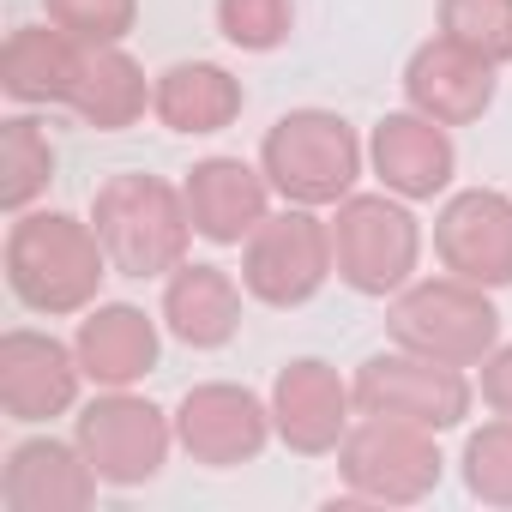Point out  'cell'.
Instances as JSON below:
<instances>
[{
    "label": "cell",
    "instance_id": "cell-1",
    "mask_svg": "<svg viewBox=\"0 0 512 512\" xmlns=\"http://www.w3.org/2000/svg\"><path fill=\"white\" fill-rule=\"evenodd\" d=\"M103 241L97 229L61 217V211H37L7 229V284L25 308L37 314H79L97 284H103Z\"/></svg>",
    "mask_w": 512,
    "mask_h": 512
},
{
    "label": "cell",
    "instance_id": "cell-2",
    "mask_svg": "<svg viewBox=\"0 0 512 512\" xmlns=\"http://www.w3.org/2000/svg\"><path fill=\"white\" fill-rule=\"evenodd\" d=\"M91 223L97 241L109 253V266L127 278H163L181 266L193 217H187V193H175L157 175H115L97 187L91 199Z\"/></svg>",
    "mask_w": 512,
    "mask_h": 512
},
{
    "label": "cell",
    "instance_id": "cell-3",
    "mask_svg": "<svg viewBox=\"0 0 512 512\" xmlns=\"http://www.w3.org/2000/svg\"><path fill=\"white\" fill-rule=\"evenodd\" d=\"M260 163H266V181L290 205H338V199H350V187L362 175V145L344 115L296 109L266 133Z\"/></svg>",
    "mask_w": 512,
    "mask_h": 512
},
{
    "label": "cell",
    "instance_id": "cell-4",
    "mask_svg": "<svg viewBox=\"0 0 512 512\" xmlns=\"http://www.w3.org/2000/svg\"><path fill=\"white\" fill-rule=\"evenodd\" d=\"M386 332L416 350V356H434V362H452V368H476L488 362L494 338H500V314L482 302L476 284L464 278H440V284H416L392 302L386 314Z\"/></svg>",
    "mask_w": 512,
    "mask_h": 512
},
{
    "label": "cell",
    "instance_id": "cell-5",
    "mask_svg": "<svg viewBox=\"0 0 512 512\" xmlns=\"http://www.w3.org/2000/svg\"><path fill=\"white\" fill-rule=\"evenodd\" d=\"M416 253H422V235H416V217L398 199L356 193V199L338 205V217H332V266L356 296L404 290L410 272H416Z\"/></svg>",
    "mask_w": 512,
    "mask_h": 512
},
{
    "label": "cell",
    "instance_id": "cell-6",
    "mask_svg": "<svg viewBox=\"0 0 512 512\" xmlns=\"http://www.w3.org/2000/svg\"><path fill=\"white\" fill-rule=\"evenodd\" d=\"M332 278V229L320 217L284 211L266 217L247 235V260H241V290L266 308H302L308 296H320V284Z\"/></svg>",
    "mask_w": 512,
    "mask_h": 512
},
{
    "label": "cell",
    "instance_id": "cell-7",
    "mask_svg": "<svg viewBox=\"0 0 512 512\" xmlns=\"http://www.w3.org/2000/svg\"><path fill=\"white\" fill-rule=\"evenodd\" d=\"M350 392H356L362 416H398V422H416V428H434V434L464 422V410H470V380L452 362H434V356H416V350L362 362Z\"/></svg>",
    "mask_w": 512,
    "mask_h": 512
},
{
    "label": "cell",
    "instance_id": "cell-8",
    "mask_svg": "<svg viewBox=\"0 0 512 512\" xmlns=\"http://www.w3.org/2000/svg\"><path fill=\"white\" fill-rule=\"evenodd\" d=\"M434 428L398 422V416H368L344 440V482L368 500H422L440 482V452L428 440Z\"/></svg>",
    "mask_w": 512,
    "mask_h": 512
},
{
    "label": "cell",
    "instance_id": "cell-9",
    "mask_svg": "<svg viewBox=\"0 0 512 512\" xmlns=\"http://www.w3.org/2000/svg\"><path fill=\"white\" fill-rule=\"evenodd\" d=\"M79 452L91 458L97 482H115V488L151 482L163 470V452H169L163 410H151L145 398H127L115 386L109 398L79 410Z\"/></svg>",
    "mask_w": 512,
    "mask_h": 512
},
{
    "label": "cell",
    "instance_id": "cell-10",
    "mask_svg": "<svg viewBox=\"0 0 512 512\" xmlns=\"http://www.w3.org/2000/svg\"><path fill=\"white\" fill-rule=\"evenodd\" d=\"M434 253L452 278L476 290H506L512 284V199L506 193H458L440 223H434Z\"/></svg>",
    "mask_w": 512,
    "mask_h": 512
},
{
    "label": "cell",
    "instance_id": "cell-11",
    "mask_svg": "<svg viewBox=\"0 0 512 512\" xmlns=\"http://www.w3.org/2000/svg\"><path fill=\"white\" fill-rule=\"evenodd\" d=\"M79 350L43 338V332H7L0 338V410L13 422H49L73 410L79 398Z\"/></svg>",
    "mask_w": 512,
    "mask_h": 512
},
{
    "label": "cell",
    "instance_id": "cell-12",
    "mask_svg": "<svg viewBox=\"0 0 512 512\" xmlns=\"http://www.w3.org/2000/svg\"><path fill=\"white\" fill-rule=\"evenodd\" d=\"M175 434L199 464L229 470V464H247V458L266 452L272 422H266V404L253 392H241V386H199V392L181 398Z\"/></svg>",
    "mask_w": 512,
    "mask_h": 512
},
{
    "label": "cell",
    "instance_id": "cell-13",
    "mask_svg": "<svg viewBox=\"0 0 512 512\" xmlns=\"http://www.w3.org/2000/svg\"><path fill=\"white\" fill-rule=\"evenodd\" d=\"M404 91L410 103L440 121V127H464L476 121L488 103H494V61L458 49L452 37H434L410 55V73H404Z\"/></svg>",
    "mask_w": 512,
    "mask_h": 512
},
{
    "label": "cell",
    "instance_id": "cell-14",
    "mask_svg": "<svg viewBox=\"0 0 512 512\" xmlns=\"http://www.w3.org/2000/svg\"><path fill=\"white\" fill-rule=\"evenodd\" d=\"M266 175L247 169L241 157H205L193 175H187V217H193V235L217 241V247H235L247 241L253 229L266 223Z\"/></svg>",
    "mask_w": 512,
    "mask_h": 512
},
{
    "label": "cell",
    "instance_id": "cell-15",
    "mask_svg": "<svg viewBox=\"0 0 512 512\" xmlns=\"http://www.w3.org/2000/svg\"><path fill=\"white\" fill-rule=\"evenodd\" d=\"M350 404H356V392L338 380V368H326V362H290L284 374H278V386H272V416H278V434L296 446V452H332L338 446V434H344V422H350Z\"/></svg>",
    "mask_w": 512,
    "mask_h": 512
},
{
    "label": "cell",
    "instance_id": "cell-16",
    "mask_svg": "<svg viewBox=\"0 0 512 512\" xmlns=\"http://www.w3.org/2000/svg\"><path fill=\"white\" fill-rule=\"evenodd\" d=\"M374 169L398 199H434L452 181V139L428 115H386L374 127Z\"/></svg>",
    "mask_w": 512,
    "mask_h": 512
},
{
    "label": "cell",
    "instance_id": "cell-17",
    "mask_svg": "<svg viewBox=\"0 0 512 512\" xmlns=\"http://www.w3.org/2000/svg\"><path fill=\"white\" fill-rule=\"evenodd\" d=\"M13 512H61V506H85L97 494V470L91 458H79L61 440H25L7 458V482H0Z\"/></svg>",
    "mask_w": 512,
    "mask_h": 512
},
{
    "label": "cell",
    "instance_id": "cell-18",
    "mask_svg": "<svg viewBox=\"0 0 512 512\" xmlns=\"http://www.w3.org/2000/svg\"><path fill=\"white\" fill-rule=\"evenodd\" d=\"M163 320L181 344L217 350L241 326V290L223 266H175V278L163 290Z\"/></svg>",
    "mask_w": 512,
    "mask_h": 512
},
{
    "label": "cell",
    "instance_id": "cell-19",
    "mask_svg": "<svg viewBox=\"0 0 512 512\" xmlns=\"http://www.w3.org/2000/svg\"><path fill=\"white\" fill-rule=\"evenodd\" d=\"M91 43H73L55 25H25L7 43V67H0V85H7L13 103H73L79 67H85Z\"/></svg>",
    "mask_w": 512,
    "mask_h": 512
},
{
    "label": "cell",
    "instance_id": "cell-20",
    "mask_svg": "<svg viewBox=\"0 0 512 512\" xmlns=\"http://www.w3.org/2000/svg\"><path fill=\"white\" fill-rule=\"evenodd\" d=\"M73 350L97 386H133L157 368V326L139 308H97L79 320Z\"/></svg>",
    "mask_w": 512,
    "mask_h": 512
},
{
    "label": "cell",
    "instance_id": "cell-21",
    "mask_svg": "<svg viewBox=\"0 0 512 512\" xmlns=\"http://www.w3.org/2000/svg\"><path fill=\"white\" fill-rule=\"evenodd\" d=\"M151 109L169 133H223L241 115V85L211 61H181L151 85Z\"/></svg>",
    "mask_w": 512,
    "mask_h": 512
},
{
    "label": "cell",
    "instance_id": "cell-22",
    "mask_svg": "<svg viewBox=\"0 0 512 512\" xmlns=\"http://www.w3.org/2000/svg\"><path fill=\"white\" fill-rule=\"evenodd\" d=\"M145 103H151L145 73H139L115 43L85 49V67H79V85H73V103H67V109H79V115H85L91 127H103V133H121V127H133V121L145 115Z\"/></svg>",
    "mask_w": 512,
    "mask_h": 512
},
{
    "label": "cell",
    "instance_id": "cell-23",
    "mask_svg": "<svg viewBox=\"0 0 512 512\" xmlns=\"http://www.w3.org/2000/svg\"><path fill=\"white\" fill-rule=\"evenodd\" d=\"M55 175V145L43 133V121L31 115H13L7 133H0V205L7 211H25Z\"/></svg>",
    "mask_w": 512,
    "mask_h": 512
},
{
    "label": "cell",
    "instance_id": "cell-24",
    "mask_svg": "<svg viewBox=\"0 0 512 512\" xmlns=\"http://www.w3.org/2000/svg\"><path fill=\"white\" fill-rule=\"evenodd\" d=\"M440 37L482 61H512V0H440Z\"/></svg>",
    "mask_w": 512,
    "mask_h": 512
},
{
    "label": "cell",
    "instance_id": "cell-25",
    "mask_svg": "<svg viewBox=\"0 0 512 512\" xmlns=\"http://www.w3.org/2000/svg\"><path fill=\"white\" fill-rule=\"evenodd\" d=\"M464 482H470L476 500L512 506V416H500L482 434H470V446H464Z\"/></svg>",
    "mask_w": 512,
    "mask_h": 512
},
{
    "label": "cell",
    "instance_id": "cell-26",
    "mask_svg": "<svg viewBox=\"0 0 512 512\" xmlns=\"http://www.w3.org/2000/svg\"><path fill=\"white\" fill-rule=\"evenodd\" d=\"M43 13L55 31H67L73 43H121L133 31V13H139V0H43Z\"/></svg>",
    "mask_w": 512,
    "mask_h": 512
},
{
    "label": "cell",
    "instance_id": "cell-27",
    "mask_svg": "<svg viewBox=\"0 0 512 512\" xmlns=\"http://www.w3.org/2000/svg\"><path fill=\"white\" fill-rule=\"evenodd\" d=\"M290 19H296V0H217V25L235 49H253L266 55L290 37Z\"/></svg>",
    "mask_w": 512,
    "mask_h": 512
},
{
    "label": "cell",
    "instance_id": "cell-28",
    "mask_svg": "<svg viewBox=\"0 0 512 512\" xmlns=\"http://www.w3.org/2000/svg\"><path fill=\"white\" fill-rule=\"evenodd\" d=\"M482 398H488V410L512 416V344L494 362H482Z\"/></svg>",
    "mask_w": 512,
    "mask_h": 512
}]
</instances>
